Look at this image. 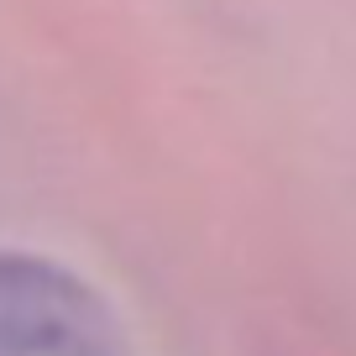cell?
Returning a JSON list of instances; mask_svg holds the SVG:
<instances>
[{
  "label": "cell",
  "mask_w": 356,
  "mask_h": 356,
  "mask_svg": "<svg viewBox=\"0 0 356 356\" xmlns=\"http://www.w3.org/2000/svg\"><path fill=\"white\" fill-rule=\"evenodd\" d=\"M0 356H131L121 314L74 267L0 246Z\"/></svg>",
  "instance_id": "6da1fadb"
}]
</instances>
